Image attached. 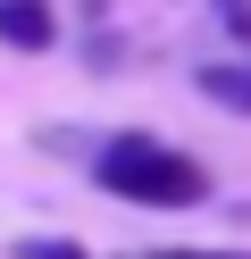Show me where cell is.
<instances>
[{
    "instance_id": "6da1fadb",
    "label": "cell",
    "mask_w": 251,
    "mask_h": 259,
    "mask_svg": "<svg viewBox=\"0 0 251 259\" xmlns=\"http://www.w3.org/2000/svg\"><path fill=\"white\" fill-rule=\"evenodd\" d=\"M92 176L117 192V201H142V209H193V201H209V167H201L193 151H176V142H159V134H117L109 151L92 159Z\"/></svg>"
},
{
    "instance_id": "7a4b0ae2",
    "label": "cell",
    "mask_w": 251,
    "mask_h": 259,
    "mask_svg": "<svg viewBox=\"0 0 251 259\" xmlns=\"http://www.w3.org/2000/svg\"><path fill=\"white\" fill-rule=\"evenodd\" d=\"M0 42H9V51H50V42H59L50 0H0Z\"/></svg>"
},
{
    "instance_id": "3957f363",
    "label": "cell",
    "mask_w": 251,
    "mask_h": 259,
    "mask_svg": "<svg viewBox=\"0 0 251 259\" xmlns=\"http://www.w3.org/2000/svg\"><path fill=\"white\" fill-rule=\"evenodd\" d=\"M201 92L234 117H251V67H201Z\"/></svg>"
},
{
    "instance_id": "277c9868",
    "label": "cell",
    "mask_w": 251,
    "mask_h": 259,
    "mask_svg": "<svg viewBox=\"0 0 251 259\" xmlns=\"http://www.w3.org/2000/svg\"><path fill=\"white\" fill-rule=\"evenodd\" d=\"M17 259H92V251H84V242H59V234H25Z\"/></svg>"
},
{
    "instance_id": "5b68a950",
    "label": "cell",
    "mask_w": 251,
    "mask_h": 259,
    "mask_svg": "<svg viewBox=\"0 0 251 259\" xmlns=\"http://www.w3.org/2000/svg\"><path fill=\"white\" fill-rule=\"evenodd\" d=\"M151 259H251V251H209V242H159Z\"/></svg>"
}]
</instances>
